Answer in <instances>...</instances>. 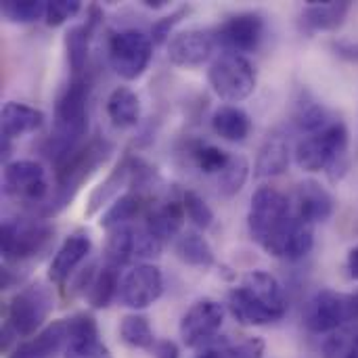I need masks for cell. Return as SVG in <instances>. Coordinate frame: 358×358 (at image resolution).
Wrapping results in <instances>:
<instances>
[{"mask_svg":"<svg viewBox=\"0 0 358 358\" xmlns=\"http://www.w3.org/2000/svg\"><path fill=\"white\" fill-rule=\"evenodd\" d=\"M248 229L273 258L296 262L306 258L315 245V227L302 220L289 197L275 187H260L252 195Z\"/></svg>","mask_w":358,"mask_h":358,"instance_id":"1","label":"cell"},{"mask_svg":"<svg viewBox=\"0 0 358 358\" xmlns=\"http://www.w3.org/2000/svg\"><path fill=\"white\" fill-rule=\"evenodd\" d=\"M90 90L92 86L86 76H73L59 92L55 101L52 132L44 143V153L52 166H59L82 145L88 132Z\"/></svg>","mask_w":358,"mask_h":358,"instance_id":"2","label":"cell"},{"mask_svg":"<svg viewBox=\"0 0 358 358\" xmlns=\"http://www.w3.org/2000/svg\"><path fill=\"white\" fill-rule=\"evenodd\" d=\"M113 149L115 147L111 141L103 136H94L88 143H82L59 166H55V187L46 203L38 210V214L42 218H50L63 212L76 199L84 182H88L90 176L109 162V157L113 155Z\"/></svg>","mask_w":358,"mask_h":358,"instance_id":"3","label":"cell"},{"mask_svg":"<svg viewBox=\"0 0 358 358\" xmlns=\"http://www.w3.org/2000/svg\"><path fill=\"white\" fill-rule=\"evenodd\" d=\"M229 313L241 325L262 327L287 315V298L281 283L266 271H252L229 292Z\"/></svg>","mask_w":358,"mask_h":358,"instance_id":"4","label":"cell"},{"mask_svg":"<svg viewBox=\"0 0 358 358\" xmlns=\"http://www.w3.org/2000/svg\"><path fill=\"white\" fill-rule=\"evenodd\" d=\"M350 134L342 120L329 122L323 130L304 136L296 147V164L304 172H329V180L338 182L348 172Z\"/></svg>","mask_w":358,"mask_h":358,"instance_id":"5","label":"cell"},{"mask_svg":"<svg viewBox=\"0 0 358 358\" xmlns=\"http://www.w3.org/2000/svg\"><path fill=\"white\" fill-rule=\"evenodd\" d=\"M304 327L310 334H336L358 321V292L342 294L334 289L317 292L304 306Z\"/></svg>","mask_w":358,"mask_h":358,"instance_id":"6","label":"cell"},{"mask_svg":"<svg viewBox=\"0 0 358 358\" xmlns=\"http://www.w3.org/2000/svg\"><path fill=\"white\" fill-rule=\"evenodd\" d=\"M55 308L52 292L46 283H31L17 292L6 310V323L15 338H31L42 331Z\"/></svg>","mask_w":358,"mask_h":358,"instance_id":"7","label":"cell"},{"mask_svg":"<svg viewBox=\"0 0 358 358\" xmlns=\"http://www.w3.org/2000/svg\"><path fill=\"white\" fill-rule=\"evenodd\" d=\"M212 90L227 103H241L256 90V67L245 55L222 52L208 69Z\"/></svg>","mask_w":358,"mask_h":358,"instance_id":"8","label":"cell"},{"mask_svg":"<svg viewBox=\"0 0 358 358\" xmlns=\"http://www.w3.org/2000/svg\"><path fill=\"white\" fill-rule=\"evenodd\" d=\"M107 57L111 69L126 82L138 80L153 57V40L141 29H120L109 36Z\"/></svg>","mask_w":358,"mask_h":358,"instance_id":"9","label":"cell"},{"mask_svg":"<svg viewBox=\"0 0 358 358\" xmlns=\"http://www.w3.org/2000/svg\"><path fill=\"white\" fill-rule=\"evenodd\" d=\"M52 235L55 229L44 220L8 218L2 222V256L13 264L31 260L46 250Z\"/></svg>","mask_w":358,"mask_h":358,"instance_id":"10","label":"cell"},{"mask_svg":"<svg viewBox=\"0 0 358 358\" xmlns=\"http://www.w3.org/2000/svg\"><path fill=\"white\" fill-rule=\"evenodd\" d=\"M153 176H155V172H153V168L145 159L134 157V155H124L117 162V166L111 170V174L99 187H94L92 193L88 195L86 210H84L86 218H92L107 203H113L124 189H128V187H143Z\"/></svg>","mask_w":358,"mask_h":358,"instance_id":"11","label":"cell"},{"mask_svg":"<svg viewBox=\"0 0 358 358\" xmlns=\"http://www.w3.org/2000/svg\"><path fill=\"white\" fill-rule=\"evenodd\" d=\"M164 250V243L157 241L145 227L124 224L109 231L105 241V258L109 264H141V260L157 258Z\"/></svg>","mask_w":358,"mask_h":358,"instance_id":"12","label":"cell"},{"mask_svg":"<svg viewBox=\"0 0 358 358\" xmlns=\"http://www.w3.org/2000/svg\"><path fill=\"white\" fill-rule=\"evenodd\" d=\"M4 193L25 206H44L50 197V185L42 164L34 159H15L4 166Z\"/></svg>","mask_w":358,"mask_h":358,"instance_id":"13","label":"cell"},{"mask_svg":"<svg viewBox=\"0 0 358 358\" xmlns=\"http://www.w3.org/2000/svg\"><path fill=\"white\" fill-rule=\"evenodd\" d=\"M264 19L258 13H237L224 19L212 34L218 46L224 48V52H254L260 48L264 40Z\"/></svg>","mask_w":358,"mask_h":358,"instance_id":"14","label":"cell"},{"mask_svg":"<svg viewBox=\"0 0 358 358\" xmlns=\"http://www.w3.org/2000/svg\"><path fill=\"white\" fill-rule=\"evenodd\" d=\"M222 323V304H218L216 300H199L180 319V340L187 348H201L218 336Z\"/></svg>","mask_w":358,"mask_h":358,"instance_id":"15","label":"cell"},{"mask_svg":"<svg viewBox=\"0 0 358 358\" xmlns=\"http://www.w3.org/2000/svg\"><path fill=\"white\" fill-rule=\"evenodd\" d=\"M162 292H164L162 271L153 264L141 262V264H134L122 277L120 302L132 310H143V308H149L153 302H157Z\"/></svg>","mask_w":358,"mask_h":358,"instance_id":"16","label":"cell"},{"mask_svg":"<svg viewBox=\"0 0 358 358\" xmlns=\"http://www.w3.org/2000/svg\"><path fill=\"white\" fill-rule=\"evenodd\" d=\"M216 40L208 29H185L170 38L168 42V59L176 67H199L214 52Z\"/></svg>","mask_w":358,"mask_h":358,"instance_id":"17","label":"cell"},{"mask_svg":"<svg viewBox=\"0 0 358 358\" xmlns=\"http://www.w3.org/2000/svg\"><path fill=\"white\" fill-rule=\"evenodd\" d=\"M69 342L63 358H113L99 338V327L92 315L80 313L67 319Z\"/></svg>","mask_w":358,"mask_h":358,"instance_id":"18","label":"cell"},{"mask_svg":"<svg viewBox=\"0 0 358 358\" xmlns=\"http://www.w3.org/2000/svg\"><path fill=\"white\" fill-rule=\"evenodd\" d=\"M101 23H103V10L96 4H90L86 13V21L65 31V52H67V63L73 76H82L86 61H88L90 42L96 29L101 27Z\"/></svg>","mask_w":358,"mask_h":358,"instance_id":"19","label":"cell"},{"mask_svg":"<svg viewBox=\"0 0 358 358\" xmlns=\"http://www.w3.org/2000/svg\"><path fill=\"white\" fill-rule=\"evenodd\" d=\"M90 248H92V241L88 235L84 233L69 235L50 260L48 281L57 287H63L71 279L76 268L86 260V256L90 254Z\"/></svg>","mask_w":358,"mask_h":358,"instance_id":"20","label":"cell"},{"mask_svg":"<svg viewBox=\"0 0 358 358\" xmlns=\"http://www.w3.org/2000/svg\"><path fill=\"white\" fill-rule=\"evenodd\" d=\"M350 10H352V2L348 0H327V2L310 0L300 13V29L306 36L319 31H334L340 25H344Z\"/></svg>","mask_w":358,"mask_h":358,"instance_id":"21","label":"cell"},{"mask_svg":"<svg viewBox=\"0 0 358 358\" xmlns=\"http://www.w3.org/2000/svg\"><path fill=\"white\" fill-rule=\"evenodd\" d=\"M296 214L310 222L313 227L319 222H327L334 216L336 199L334 195L317 180H304L296 189Z\"/></svg>","mask_w":358,"mask_h":358,"instance_id":"22","label":"cell"},{"mask_svg":"<svg viewBox=\"0 0 358 358\" xmlns=\"http://www.w3.org/2000/svg\"><path fill=\"white\" fill-rule=\"evenodd\" d=\"M182 201H151L145 212V229L162 243L180 235L185 224Z\"/></svg>","mask_w":358,"mask_h":358,"instance_id":"23","label":"cell"},{"mask_svg":"<svg viewBox=\"0 0 358 358\" xmlns=\"http://www.w3.org/2000/svg\"><path fill=\"white\" fill-rule=\"evenodd\" d=\"M42 124H44V113L25 103L8 101V103H4V107L0 111L2 141H8V143L40 130Z\"/></svg>","mask_w":358,"mask_h":358,"instance_id":"24","label":"cell"},{"mask_svg":"<svg viewBox=\"0 0 358 358\" xmlns=\"http://www.w3.org/2000/svg\"><path fill=\"white\" fill-rule=\"evenodd\" d=\"M289 141L281 132H273L264 138L258 149L254 176L256 178H273L281 176L289 168Z\"/></svg>","mask_w":358,"mask_h":358,"instance_id":"25","label":"cell"},{"mask_svg":"<svg viewBox=\"0 0 358 358\" xmlns=\"http://www.w3.org/2000/svg\"><path fill=\"white\" fill-rule=\"evenodd\" d=\"M149 199L138 191H128L124 195H120L101 216L99 224L107 231L115 229V227H124V224H132V220H136L141 214L145 216L147 208H149Z\"/></svg>","mask_w":358,"mask_h":358,"instance_id":"26","label":"cell"},{"mask_svg":"<svg viewBox=\"0 0 358 358\" xmlns=\"http://www.w3.org/2000/svg\"><path fill=\"white\" fill-rule=\"evenodd\" d=\"M67 342H69V327H67V319H63L46 325L29 342H23L19 346L34 358H57L65 352Z\"/></svg>","mask_w":358,"mask_h":358,"instance_id":"27","label":"cell"},{"mask_svg":"<svg viewBox=\"0 0 358 358\" xmlns=\"http://www.w3.org/2000/svg\"><path fill=\"white\" fill-rule=\"evenodd\" d=\"M212 130L229 143H241L252 132V117L237 105H222L212 115Z\"/></svg>","mask_w":358,"mask_h":358,"instance_id":"28","label":"cell"},{"mask_svg":"<svg viewBox=\"0 0 358 358\" xmlns=\"http://www.w3.org/2000/svg\"><path fill=\"white\" fill-rule=\"evenodd\" d=\"M107 115L115 128H132L141 120V99L130 86H117L107 96Z\"/></svg>","mask_w":358,"mask_h":358,"instance_id":"29","label":"cell"},{"mask_svg":"<svg viewBox=\"0 0 358 358\" xmlns=\"http://www.w3.org/2000/svg\"><path fill=\"white\" fill-rule=\"evenodd\" d=\"M174 252H176L180 262H185L189 266H195V268H210V266L216 264V256H214V250H212L210 241L197 231L180 233L176 237Z\"/></svg>","mask_w":358,"mask_h":358,"instance_id":"30","label":"cell"},{"mask_svg":"<svg viewBox=\"0 0 358 358\" xmlns=\"http://www.w3.org/2000/svg\"><path fill=\"white\" fill-rule=\"evenodd\" d=\"M292 122L296 124L298 130H302L306 134H315V132L323 130L334 120L329 117V111L323 107V103H319L308 90H302L294 103Z\"/></svg>","mask_w":358,"mask_h":358,"instance_id":"31","label":"cell"},{"mask_svg":"<svg viewBox=\"0 0 358 358\" xmlns=\"http://www.w3.org/2000/svg\"><path fill=\"white\" fill-rule=\"evenodd\" d=\"M120 285H122V275H120V266L115 264H105L101 271L94 273L88 289H86V298L88 304L94 310H103L107 308L115 296H120Z\"/></svg>","mask_w":358,"mask_h":358,"instance_id":"32","label":"cell"},{"mask_svg":"<svg viewBox=\"0 0 358 358\" xmlns=\"http://www.w3.org/2000/svg\"><path fill=\"white\" fill-rule=\"evenodd\" d=\"M189 155L199 172L216 174V176L224 172V168L231 164V157H233V153H229L222 147H216L212 143H206V141H193L189 145Z\"/></svg>","mask_w":358,"mask_h":358,"instance_id":"33","label":"cell"},{"mask_svg":"<svg viewBox=\"0 0 358 358\" xmlns=\"http://www.w3.org/2000/svg\"><path fill=\"white\" fill-rule=\"evenodd\" d=\"M120 338L126 346L136 348V350H153L157 344L151 323L143 315H128L120 323Z\"/></svg>","mask_w":358,"mask_h":358,"instance_id":"34","label":"cell"},{"mask_svg":"<svg viewBox=\"0 0 358 358\" xmlns=\"http://www.w3.org/2000/svg\"><path fill=\"white\" fill-rule=\"evenodd\" d=\"M250 176V164L243 155H233L231 164L224 168L222 174H218V193L224 199H233L248 182Z\"/></svg>","mask_w":358,"mask_h":358,"instance_id":"35","label":"cell"},{"mask_svg":"<svg viewBox=\"0 0 358 358\" xmlns=\"http://www.w3.org/2000/svg\"><path fill=\"white\" fill-rule=\"evenodd\" d=\"M0 13L10 23H34L46 15V2L44 0H34V2L4 0L0 6Z\"/></svg>","mask_w":358,"mask_h":358,"instance_id":"36","label":"cell"},{"mask_svg":"<svg viewBox=\"0 0 358 358\" xmlns=\"http://www.w3.org/2000/svg\"><path fill=\"white\" fill-rule=\"evenodd\" d=\"M182 208H185V214L187 218L197 227V229H210L214 224V210L208 206V201L195 193V191H185L182 193Z\"/></svg>","mask_w":358,"mask_h":358,"instance_id":"37","label":"cell"},{"mask_svg":"<svg viewBox=\"0 0 358 358\" xmlns=\"http://www.w3.org/2000/svg\"><path fill=\"white\" fill-rule=\"evenodd\" d=\"M325 358H358V331L340 329L323 346Z\"/></svg>","mask_w":358,"mask_h":358,"instance_id":"38","label":"cell"},{"mask_svg":"<svg viewBox=\"0 0 358 358\" xmlns=\"http://www.w3.org/2000/svg\"><path fill=\"white\" fill-rule=\"evenodd\" d=\"M80 10H82L80 0H50V2H46L44 21L50 27H59L65 21H69L71 17H76Z\"/></svg>","mask_w":358,"mask_h":358,"instance_id":"39","label":"cell"},{"mask_svg":"<svg viewBox=\"0 0 358 358\" xmlns=\"http://www.w3.org/2000/svg\"><path fill=\"white\" fill-rule=\"evenodd\" d=\"M191 13V6L187 4V6H178L176 10H172L170 15H166V17H162V19H157L153 25H151V40H153V44H164L168 38H170V34H172V29L187 17Z\"/></svg>","mask_w":358,"mask_h":358,"instance_id":"40","label":"cell"},{"mask_svg":"<svg viewBox=\"0 0 358 358\" xmlns=\"http://www.w3.org/2000/svg\"><path fill=\"white\" fill-rule=\"evenodd\" d=\"M264 352H266V344L262 338H245L220 350L222 358H264Z\"/></svg>","mask_w":358,"mask_h":358,"instance_id":"41","label":"cell"},{"mask_svg":"<svg viewBox=\"0 0 358 358\" xmlns=\"http://www.w3.org/2000/svg\"><path fill=\"white\" fill-rule=\"evenodd\" d=\"M334 50L338 57H342L346 61H358V42L338 40V42H334Z\"/></svg>","mask_w":358,"mask_h":358,"instance_id":"42","label":"cell"},{"mask_svg":"<svg viewBox=\"0 0 358 358\" xmlns=\"http://www.w3.org/2000/svg\"><path fill=\"white\" fill-rule=\"evenodd\" d=\"M151 352L155 358H180V350L172 340H159Z\"/></svg>","mask_w":358,"mask_h":358,"instance_id":"43","label":"cell"},{"mask_svg":"<svg viewBox=\"0 0 358 358\" xmlns=\"http://www.w3.org/2000/svg\"><path fill=\"white\" fill-rule=\"evenodd\" d=\"M346 268H348V275L358 281V245L357 248H352L350 252H348V258H346Z\"/></svg>","mask_w":358,"mask_h":358,"instance_id":"44","label":"cell"},{"mask_svg":"<svg viewBox=\"0 0 358 358\" xmlns=\"http://www.w3.org/2000/svg\"><path fill=\"white\" fill-rule=\"evenodd\" d=\"M168 4H170L168 0H143V6L153 8V10H157V8H166Z\"/></svg>","mask_w":358,"mask_h":358,"instance_id":"45","label":"cell"},{"mask_svg":"<svg viewBox=\"0 0 358 358\" xmlns=\"http://www.w3.org/2000/svg\"><path fill=\"white\" fill-rule=\"evenodd\" d=\"M197 358H222L220 350H214V348H206L203 352H199Z\"/></svg>","mask_w":358,"mask_h":358,"instance_id":"46","label":"cell"},{"mask_svg":"<svg viewBox=\"0 0 358 358\" xmlns=\"http://www.w3.org/2000/svg\"><path fill=\"white\" fill-rule=\"evenodd\" d=\"M8 358H34V357H31L29 352H25V350H23L21 346H17V348L13 350V355H10Z\"/></svg>","mask_w":358,"mask_h":358,"instance_id":"47","label":"cell"}]
</instances>
